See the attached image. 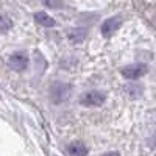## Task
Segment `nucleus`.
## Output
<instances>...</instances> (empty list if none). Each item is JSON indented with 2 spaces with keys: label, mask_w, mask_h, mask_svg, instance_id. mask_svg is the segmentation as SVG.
Masks as SVG:
<instances>
[{
  "label": "nucleus",
  "mask_w": 156,
  "mask_h": 156,
  "mask_svg": "<svg viewBox=\"0 0 156 156\" xmlns=\"http://www.w3.org/2000/svg\"><path fill=\"white\" fill-rule=\"evenodd\" d=\"M72 92V86L69 83L64 81H55L50 86V100L55 103V105H61L64 103Z\"/></svg>",
  "instance_id": "nucleus-1"
},
{
  "label": "nucleus",
  "mask_w": 156,
  "mask_h": 156,
  "mask_svg": "<svg viewBox=\"0 0 156 156\" xmlns=\"http://www.w3.org/2000/svg\"><path fill=\"white\" fill-rule=\"evenodd\" d=\"M80 105L86 106V108H97L101 106L103 103L106 101V94L100 89H92V90H87L83 95H80Z\"/></svg>",
  "instance_id": "nucleus-2"
},
{
  "label": "nucleus",
  "mask_w": 156,
  "mask_h": 156,
  "mask_svg": "<svg viewBox=\"0 0 156 156\" xmlns=\"http://www.w3.org/2000/svg\"><path fill=\"white\" fill-rule=\"evenodd\" d=\"M148 72V67L147 64L144 62H136V64H128V66H123L120 69V75L123 78H126V80H139L140 76H144L145 73Z\"/></svg>",
  "instance_id": "nucleus-3"
},
{
  "label": "nucleus",
  "mask_w": 156,
  "mask_h": 156,
  "mask_svg": "<svg viewBox=\"0 0 156 156\" xmlns=\"http://www.w3.org/2000/svg\"><path fill=\"white\" fill-rule=\"evenodd\" d=\"M28 62H30V58L27 55V51H16V53H12L8 58V66L14 72H23L28 67Z\"/></svg>",
  "instance_id": "nucleus-4"
},
{
  "label": "nucleus",
  "mask_w": 156,
  "mask_h": 156,
  "mask_svg": "<svg viewBox=\"0 0 156 156\" xmlns=\"http://www.w3.org/2000/svg\"><path fill=\"white\" fill-rule=\"evenodd\" d=\"M120 25H122V19H120L119 16L108 17L106 20H103L101 27H100L101 36H103V37H111L112 34L117 33V30L120 28Z\"/></svg>",
  "instance_id": "nucleus-5"
},
{
  "label": "nucleus",
  "mask_w": 156,
  "mask_h": 156,
  "mask_svg": "<svg viewBox=\"0 0 156 156\" xmlns=\"http://www.w3.org/2000/svg\"><path fill=\"white\" fill-rule=\"evenodd\" d=\"M34 22L37 25H41V27H45V28H51L56 25V20L45 11H37L34 14Z\"/></svg>",
  "instance_id": "nucleus-6"
},
{
  "label": "nucleus",
  "mask_w": 156,
  "mask_h": 156,
  "mask_svg": "<svg viewBox=\"0 0 156 156\" xmlns=\"http://www.w3.org/2000/svg\"><path fill=\"white\" fill-rule=\"evenodd\" d=\"M86 37H87V30L81 28V27H75V28H70L67 31V39L70 42H75V44L83 42Z\"/></svg>",
  "instance_id": "nucleus-7"
},
{
  "label": "nucleus",
  "mask_w": 156,
  "mask_h": 156,
  "mask_svg": "<svg viewBox=\"0 0 156 156\" xmlns=\"http://www.w3.org/2000/svg\"><path fill=\"white\" fill-rule=\"evenodd\" d=\"M67 153H69V156H87L89 150L83 142L75 140V142L67 145Z\"/></svg>",
  "instance_id": "nucleus-8"
},
{
  "label": "nucleus",
  "mask_w": 156,
  "mask_h": 156,
  "mask_svg": "<svg viewBox=\"0 0 156 156\" xmlns=\"http://www.w3.org/2000/svg\"><path fill=\"white\" fill-rule=\"evenodd\" d=\"M11 28H12V20L5 14H0V34L9 31Z\"/></svg>",
  "instance_id": "nucleus-9"
},
{
  "label": "nucleus",
  "mask_w": 156,
  "mask_h": 156,
  "mask_svg": "<svg viewBox=\"0 0 156 156\" xmlns=\"http://www.w3.org/2000/svg\"><path fill=\"white\" fill-rule=\"evenodd\" d=\"M126 90L129 92V95H131L133 98H136V95H134V92L137 90L139 94H142V86H139V84H133V86H126Z\"/></svg>",
  "instance_id": "nucleus-10"
},
{
  "label": "nucleus",
  "mask_w": 156,
  "mask_h": 156,
  "mask_svg": "<svg viewBox=\"0 0 156 156\" xmlns=\"http://www.w3.org/2000/svg\"><path fill=\"white\" fill-rule=\"evenodd\" d=\"M101 156H120V153L119 151H108V153L101 154Z\"/></svg>",
  "instance_id": "nucleus-11"
}]
</instances>
